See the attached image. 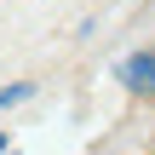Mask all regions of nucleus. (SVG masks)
I'll return each instance as SVG.
<instances>
[{
    "mask_svg": "<svg viewBox=\"0 0 155 155\" xmlns=\"http://www.w3.org/2000/svg\"><path fill=\"white\" fill-rule=\"evenodd\" d=\"M121 86H127L132 98H155V46L127 52V63H121Z\"/></svg>",
    "mask_w": 155,
    "mask_h": 155,
    "instance_id": "f257e3e1",
    "label": "nucleus"
},
{
    "mask_svg": "<svg viewBox=\"0 0 155 155\" xmlns=\"http://www.w3.org/2000/svg\"><path fill=\"white\" fill-rule=\"evenodd\" d=\"M35 98V81H12V86H0V109H17V104H29Z\"/></svg>",
    "mask_w": 155,
    "mask_h": 155,
    "instance_id": "f03ea898",
    "label": "nucleus"
},
{
    "mask_svg": "<svg viewBox=\"0 0 155 155\" xmlns=\"http://www.w3.org/2000/svg\"><path fill=\"white\" fill-rule=\"evenodd\" d=\"M6 144H12V138H6V132H0V155H6Z\"/></svg>",
    "mask_w": 155,
    "mask_h": 155,
    "instance_id": "7ed1b4c3",
    "label": "nucleus"
}]
</instances>
